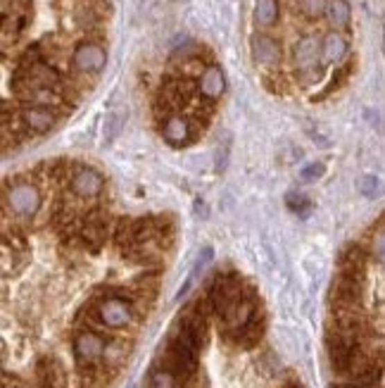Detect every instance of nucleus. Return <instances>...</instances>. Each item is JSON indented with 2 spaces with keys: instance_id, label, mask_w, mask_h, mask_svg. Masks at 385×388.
I'll use <instances>...</instances> for the list:
<instances>
[{
  "instance_id": "obj_1",
  "label": "nucleus",
  "mask_w": 385,
  "mask_h": 388,
  "mask_svg": "<svg viewBox=\"0 0 385 388\" xmlns=\"http://www.w3.org/2000/svg\"><path fill=\"white\" fill-rule=\"evenodd\" d=\"M3 201L5 210H10L15 217L31 219L41 210V191L31 181H15V184L5 186Z\"/></svg>"
},
{
  "instance_id": "obj_2",
  "label": "nucleus",
  "mask_w": 385,
  "mask_h": 388,
  "mask_svg": "<svg viewBox=\"0 0 385 388\" xmlns=\"http://www.w3.org/2000/svg\"><path fill=\"white\" fill-rule=\"evenodd\" d=\"M108 65V53L100 43L93 41H83L74 48L71 53V67L79 74H100Z\"/></svg>"
},
{
  "instance_id": "obj_3",
  "label": "nucleus",
  "mask_w": 385,
  "mask_h": 388,
  "mask_svg": "<svg viewBox=\"0 0 385 388\" xmlns=\"http://www.w3.org/2000/svg\"><path fill=\"white\" fill-rule=\"evenodd\" d=\"M108 343L103 341V336L96 334V331H81V334L74 336V355H76V364L81 367H93V364L103 362V353Z\"/></svg>"
},
{
  "instance_id": "obj_4",
  "label": "nucleus",
  "mask_w": 385,
  "mask_h": 388,
  "mask_svg": "<svg viewBox=\"0 0 385 388\" xmlns=\"http://www.w3.org/2000/svg\"><path fill=\"white\" fill-rule=\"evenodd\" d=\"M69 188L76 198L81 201H93L103 193L105 188V179L98 169L93 167H74L71 171V179H69Z\"/></svg>"
},
{
  "instance_id": "obj_5",
  "label": "nucleus",
  "mask_w": 385,
  "mask_h": 388,
  "mask_svg": "<svg viewBox=\"0 0 385 388\" xmlns=\"http://www.w3.org/2000/svg\"><path fill=\"white\" fill-rule=\"evenodd\" d=\"M98 314L108 329H124L133 317V305L124 298H100Z\"/></svg>"
},
{
  "instance_id": "obj_6",
  "label": "nucleus",
  "mask_w": 385,
  "mask_h": 388,
  "mask_svg": "<svg viewBox=\"0 0 385 388\" xmlns=\"http://www.w3.org/2000/svg\"><path fill=\"white\" fill-rule=\"evenodd\" d=\"M17 117H19V124L29 134H46V131L55 126V121H58L55 112L48 110L46 105H22Z\"/></svg>"
},
{
  "instance_id": "obj_7",
  "label": "nucleus",
  "mask_w": 385,
  "mask_h": 388,
  "mask_svg": "<svg viewBox=\"0 0 385 388\" xmlns=\"http://www.w3.org/2000/svg\"><path fill=\"white\" fill-rule=\"evenodd\" d=\"M162 138L174 148L186 146V143L193 141V121L183 117V115L164 117V121H162Z\"/></svg>"
},
{
  "instance_id": "obj_8",
  "label": "nucleus",
  "mask_w": 385,
  "mask_h": 388,
  "mask_svg": "<svg viewBox=\"0 0 385 388\" xmlns=\"http://www.w3.org/2000/svg\"><path fill=\"white\" fill-rule=\"evenodd\" d=\"M198 91L205 101H209V103L219 101L226 91V76H224V71H221V67L207 65L203 74L198 76Z\"/></svg>"
},
{
  "instance_id": "obj_9",
  "label": "nucleus",
  "mask_w": 385,
  "mask_h": 388,
  "mask_svg": "<svg viewBox=\"0 0 385 388\" xmlns=\"http://www.w3.org/2000/svg\"><path fill=\"white\" fill-rule=\"evenodd\" d=\"M319 53H321V43L316 41L314 36L300 38L298 46H295V53H293L295 67H298L300 74L311 71V69H319Z\"/></svg>"
},
{
  "instance_id": "obj_10",
  "label": "nucleus",
  "mask_w": 385,
  "mask_h": 388,
  "mask_svg": "<svg viewBox=\"0 0 385 388\" xmlns=\"http://www.w3.org/2000/svg\"><path fill=\"white\" fill-rule=\"evenodd\" d=\"M253 60L262 67H276L281 62V46L266 34L253 36Z\"/></svg>"
},
{
  "instance_id": "obj_11",
  "label": "nucleus",
  "mask_w": 385,
  "mask_h": 388,
  "mask_svg": "<svg viewBox=\"0 0 385 388\" xmlns=\"http://www.w3.org/2000/svg\"><path fill=\"white\" fill-rule=\"evenodd\" d=\"M366 260H369V255H366V251L359 243H357V246H350L348 251L340 255V274L364 276Z\"/></svg>"
},
{
  "instance_id": "obj_12",
  "label": "nucleus",
  "mask_w": 385,
  "mask_h": 388,
  "mask_svg": "<svg viewBox=\"0 0 385 388\" xmlns=\"http://www.w3.org/2000/svg\"><path fill=\"white\" fill-rule=\"evenodd\" d=\"M345 53H348V38L340 34V31H331V34L323 36V41H321L323 62L336 65V62H340V60L345 58Z\"/></svg>"
},
{
  "instance_id": "obj_13",
  "label": "nucleus",
  "mask_w": 385,
  "mask_h": 388,
  "mask_svg": "<svg viewBox=\"0 0 385 388\" xmlns=\"http://www.w3.org/2000/svg\"><path fill=\"white\" fill-rule=\"evenodd\" d=\"M326 19H328V24H331L336 31L348 29V26H350V19H352V10H350V3H348V0H328Z\"/></svg>"
},
{
  "instance_id": "obj_14",
  "label": "nucleus",
  "mask_w": 385,
  "mask_h": 388,
  "mask_svg": "<svg viewBox=\"0 0 385 388\" xmlns=\"http://www.w3.org/2000/svg\"><path fill=\"white\" fill-rule=\"evenodd\" d=\"M253 19L259 29H269L278 22V0H255Z\"/></svg>"
},
{
  "instance_id": "obj_15",
  "label": "nucleus",
  "mask_w": 385,
  "mask_h": 388,
  "mask_svg": "<svg viewBox=\"0 0 385 388\" xmlns=\"http://www.w3.org/2000/svg\"><path fill=\"white\" fill-rule=\"evenodd\" d=\"M128 357V346L124 341H110L108 346H105V353H103V362L108 364L110 369H119L121 364L126 362Z\"/></svg>"
},
{
  "instance_id": "obj_16",
  "label": "nucleus",
  "mask_w": 385,
  "mask_h": 388,
  "mask_svg": "<svg viewBox=\"0 0 385 388\" xmlns=\"http://www.w3.org/2000/svg\"><path fill=\"white\" fill-rule=\"evenodd\" d=\"M262 334H264V319H262L259 314H255L253 321H250V324L243 329V334H241V338H238V343H243V348H255L257 343H259Z\"/></svg>"
},
{
  "instance_id": "obj_17",
  "label": "nucleus",
  "mask_w": 385,
  "mask_h": 388,
  "mask_svg": "<svg viewBox=\"0 0 385 388\" xmlns=\"http://www.w3.org/2000/svg\"><path fill=\"white\" fill-rule=\"evenodd\" d=\"M302 15H307L309 19H319L321 15H326L328 0H298Z\"/></svg>"
},
{
  "instance_id": "obj_18",
  "label": "nucleus",
  "mask_w": 385,
  "mask_h": 388,
  "mask_svg": "<svg viewBox=\"0 0 385 388\" xmlns=\"http://www.w3.org/2000/svg\"><path fill=\"white\" fill-rule=\"evenodd\" d=\"M176 379L178 376H174L171 371L157 367L150 374V388H176Z\"/></svg>"
},
{
  "instance_id": "obj_19",
  "label": "nucleus",
  "mask_w": 385,
  "mask_h": 388,
  "mask_svg": "<svg viewBox=\"0 0 385 388\" xmlns=\"http://www.w3.org/2000/svg\"><path fill=\"white\" fill-rule=\"evenodd\" d=\"M286 203H288V208L293 210V212L302 214V217H305L307 212H309V208H311V203L307 201L302 193H288V196H286Z\"/></svg>"
},
{
  "instance_id": "obj_20",
  "label": "nucleus",
  "mask_w": 385,
  "mask_h": 388,
  "mask_svg": "<svg viewBox=\"0 0 385 388\" xmlns=\"http://www.w3.org/2000/svg\"><path fill=\"white\" fill-rule=\"evenodd\" d=\"M359 191L364 193L366 198H373L378 191H381V181H378V176H364V179L359 181Z\"/></svg>"
},
{
  "instance_id": "obj_21",
  "label": "nucleus",
  "mask_w": 385,
  "mask_h": 388,
  "mask_svg": "<svg viewBox=\"0 0 385 388\" xmlns=\"http://www.w3.org/2000/svg\"><path fill=\"white\" fill-rule=\"evenodd\" d=\"M371 251H373V255H376L378 262H381L383 267H385V229H383V231H378V234L373 236V241H371Z\"/></svg>"
},
{
  "instance_id": "obj_22",
  "label": "nucleus",
  "mask_w": 385,
  "mask_h": 388,
  "mask_svg": "<svg viewBox=\"0 0 385 388\" xmlns=\"http://www.w3.org/2000/svg\"><path fill=\"white\" fill-rule=\"evenodd\" d=\"M323 171H326V167H323L321 162H311V165H307L302 171H300V176H302L305 181H314V179H319Z\"/></svg>"
},
{
  "instance_id": "obj_23",
  "label": "nucleus",
  "mask_w": 385,
  "mask_h": 388,
  "mask_svg": "<svg viewBox=\"0 0 385 388\" xmlns=\"http://www.w3.org/2000/svg\"><path fill=\"white\" fill-rule=\"evenodd\" d=\"M119 129H121V115L119 112L110 115V117H108V129H105V138H108V141H112V138L119 134Z\"/></svg>"
},
{
  "instance_id": "obj_24",
  "label": "nucleus",
  "mask_w": 385,
  "mask_h": 388,
  "mask_svg": "<svg viewBox=\"0 0 385 388\" xmlns=\"http://www.w3.org/2000/svg\"><path fill=\"white\" fill-rule=\"evenodd\" d=\"M209 260H212V248L207 246V248H205L203 253H200V258H198V264H195V269H193V274H191V281H193L195 276H198L200 271H203L205 267H207V264H209Z\"/></svg>"
},
{
  "instance_id": "obj_25",
  "label": "nucleus",
  "mask_w": 385,
  "mask_h": 388,
  "mask_svg": "<svg viewBox=\"0 0 385 388\" xmlns=\"http://www.w3.org/2000/svg\"><path fill=\"white\" fill-rule=\"evenodd\" d=\"M383 51H385V29H383Z\"/></svg>"
},
{
  "instance_id": "obj_26",
  "label": "nucleus",
  "mask_w": 385,
  "mask_h": 388,
  "mask_svg": "<svg viewBox=\"0 0 385 388\" xmlns=\"http://www.w3.org/2000/svg\"><path fill=\"white\" fill-rule=\"evenodd\" d=\"M338 388H359V386H338Z\"/></svg>"
},
{
  "instance_id": "obj_27",
  "label": "nucleus",
  "mask_w": 385,
  "mask_h": 388,
  "mask_svg": "<svg viewBox=\"0 0 385 388\" xmlns=\"http://www.w3.org/2000/svg\"><path fill=\"white\" fill-rule=\"evenodd\" d=\"M43 388H48V386H43Z\"/></svg>"
}]
</instances>
